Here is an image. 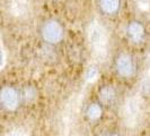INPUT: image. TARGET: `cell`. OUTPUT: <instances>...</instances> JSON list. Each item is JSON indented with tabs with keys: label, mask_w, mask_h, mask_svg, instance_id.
<instances>
[{
	"label": "cell",
	"mask_w": 150,
	"mask_h": 136,
	"mask_svg": "<svg viewBox=\"0 0 150 136\" xmlns=\"http://www.w3.org/2000/svg\"><path fill=\"white\" fill-rule=\"evenodd\" d=\"M30 0H10V11L15 16H22L27 13Z\"/></svg>",
	"instance_id": "obj_9"
},
{
	"label": "cell",
	"mask_w": 150,
	"mask_h": 136,
	"mask_svg": "<svg viewBox=\"0 0 150 136\" xmlns=\"http://www.w3.org/2000/svg\"><path fill=\"white\" fill-rule=\"evenodd\" d=\"M142 90L144 93L150 92V56L147 60V66H146V73L142 81Z\"/></svg>",
	"instance_id": "obj_11"
},
{
	"label": "cell",
	"mask_w": 150,
	"mask_h": 136,
	"mask_svg": "<svg viewBox=\"0 0 150 136\" xmlns=\"http://www.w3.org/2000/svg\"><path fill=\"white\" fill-rule=\"evenodd\" d=\"M121 0H99V7L106 15H114L119 11Z\"/></svg>",
	"instance_id": "obj_8"
},
{
	"label": "cell",
	"mask_w": 150,
	"mask_h": 136,
	"mask_svg": "<svg viewBox=\"0 0 150 136\" xmlns=\"http://www.w3.org/2000/svg\"><path fill=\"white\" fill-rule=\"evenodd\" d=\"M85 115H86V117L89 120L96 121L102 117V115H103V108H102V106L98 102H91L86 108Z\"/></svg>",
	"instance_id": "obj_10"
},
{
	"label": "cell",
	"mask_w": 150,
	"mask_h": 136,
	"mask_svg": "<svg viewBox=\"0 0 150 136\" xmlns=\"http://www.w3.org/2000/svg\"><path fill=\"white\" fill-rule=\"evenodd\" d=\"M19 100V94L14 87L5 86L0 90V103L9 111L16 110L18 108Z\"/></svg>",
	"instance_id": "obj_5"
},
{
	"label": "cell",
	"mask_w": 150,
	"mask_h": 136,
	"mask_svg": "<svg viewBox=\"0 0 150 136\" xmlns=\"http://www.w3.org/2000/svg\"><path fill=\"white\" fill-rule=\"evenodd\" d=\"M98 74H99L98 67L95 66V65H93V66L87 68V70L85 73V81L88 82V83H91V82H94L97 78Z\"/></svg>",
	"instance_id": "obj_12"
},
{
	"label": "cell",
	"mask_w": 150,
	"mask_h": 136,
	"mask_svg": "<svg viewBox=\"0 0 150 136\" xmlns=\"http://www.w3.org/2000/svg\"><path fill=\"white\" fill-rule=\"evenodd\" d=\"M115 69L121 77L130 78L135 73L134 59L129 53H121L115 60Z\"/></svg>",
	"instance_id": "obj_4"
},
{
	"label": "cell",
	"mask_w": 150,
	"mask_h": 136,
	"mask_svg": "<svg viewBox=\"0 0 150 136\" xmlns=\"http://www.w3.org/2000/svg\"><path fill=\"white\" fill-rule=\"evenodd\" d=\"M5 62H6V54L4 52V50L0 48V69L5 66Z\"/></svg>",
	"instance_id": "obj_16"
},
{
	"label": "cell",
	"mask_w": 150,
	"mask_h": 136,
	"mask_svg": "<svg viewBox=\"0 0 150 136\" xmlns=\"http://www.w3.org/2000/svg\"><path fill=\"white\" fill-rule=\"evenodd\" d=\"M99 136H121L120 134H117V133H103L102 135Z\"/></svg>",
	"instance_id": "obj_17"
},
{
	"label": "cell",
	"mask_w": 150,
	"mask_h": 136,
	"mask_svg": "<svg viewBox=\"0 0 150 136\" xmlns=\"http://www.w3.org/2000/svg\"><path fill=\"white\" fill-rule=\"evenodd\" d=\"M6 136H30L28 132L24 128H16L13 129L11 132H9Z\"/></svg>",
	"instance_id": "obj_13"
},
{
	"label": "cell",
	"mask_w": 150,
	"mask_h": 136,
	"mask_svg": "<svg viewBox=\"0 0 150 136\" xmlns=\"http://www.w3.org/2000/svg\"><path fill=\"white\" fill-rule=\"evenodd\" d=\"M127 35L130 41L139 43L142 42L146 37V29L142 24L138 21H132L127 26Z\"/></svg>",
	"instance_id": "obj_6"
},
{
	"label": "cell",
	"mask_w": 150,
	"mask_h": 136,
	"mask_svg": "<svg viewBox=\"0 0 150 136\" xmlns=\"http://www.w3.org/2000/svg\"><path fill=\"white\" fill-rule=\"evenodd\" d=\"M141 116V101L138 97L130 98L123 109V117L129 126L135 125Z\"/></svg>",
	"instance_id": "obj_3"
},
{
	"label": "cell",
	"mask_w": 150,
	"mask_h": 136,
	"mask_svg": "<svg viewBox=\"0 0 150 136\" xmlns=\"http://www.w3.org/2000/svg\"><path fill=\"white\" fill-rule=\"evenodd\" d=\"M35 95H36V93H35V90L33 87H27L25 90V99L27 102H32L35 98Z\"/></svg>",
	"instance_id": "obj_14"
},
{
	"label": "cell",
	"mask_w": 150,
	"mask_h": 136,
	"mask_svg": "<svg viewBox=\"0 0 150 136\" xmlns=\"http://www.w3.org/2000/svg\"><path fill=\"white\" fill-rule=\"evenodd\" d=\"M135 2H137V6L139 7L140 10H143V11L148 10L150 5V0H135Z\"/></svg>",
	"instance_id": "obj_15"
},
{
	"label": "cell",
	"mask_w": 150,
	"mask_h": 136,
	"mask_svg": "<svg viewBox=\"0 0 150 136\" xmlns=\"http://www.w3.org/2000/svg\"><path fill=\"white\" fill-rule=\"evenodd\" d=\"M99 99L103 105L113 106L117 100V91L113 85H104L99 91Z\"/></svg>",
	"instance_id": "obj_7"
},
{
	"label": "cell",
	"mask_w": 150,
	"mask_h": 136,
	"mask_svg": "<svg viewBox=\"0 0 150 136\" xmlns=\"http://www.w3.org/2000/svg\"><path fill=\"white\" fill-rule=\"evenodd\" d=\"M88 40L95 57L103 59L107 53L108 35L106 30L98 22H93L88 29Z\"/></svg>",
	"instance_id": "obj_1"
},
{
	"label": "cell",
	"mask_w": 150,
	"mask_h": 136,
	"mask_svg": "<svg viewBox=\"0 0 150 136\" xmlns=\"http://www.w3.org/2000/svg\"><path fill=\"white\" fill-rule=\"evenodd\" d=\"M42 38L50 44H57L63 39V27L55 19H49L42 26Z\"/></svg>",
	"instance_id": "obj_2"
}]
</instances>
